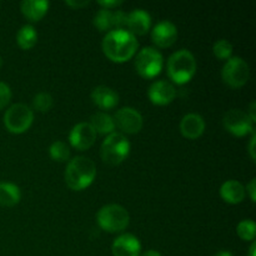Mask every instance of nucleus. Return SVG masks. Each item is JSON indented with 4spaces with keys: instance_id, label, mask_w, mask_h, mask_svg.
I'll list each match as a JSON object with an SVG mask.
<instances>
[{
    "instance_id": "22",
    "label": "nucleus",
    "mask_w": 256,
    "mask_h": 256,
    "mask_svg": "<svg viewBox=\"0 0 256 256\" xmlns=\"http://www.w3.org/2000/svg\"><path fill=\"white\" fill-rule=\"evenodd\" d=\"M38 40V32L35 28L30 24L22 25L16 34V42L22 49H32Z\"/></svg>"
},
{
    "instance_id": "13",
    "label": "nucleus",
    "mask_w": 256,
    "mask_h": 256,
    "mask_svg": "<svg viewBox=\"0 0 256 256\" xmlns=\"http://www.w3.org/2000/svg\"><path fill=\"white\" fill-rule=\"evenodd\" d=\"M148 96L152 104L166 105L176 96V89L174 85L166 80H156L152 82L148 90Z\"/></svg>"
},
{
    "instance_id": "29",
    "label": "nucleus",
    "mask_w": 256,
    "mask_h": 256,
    "mask_svg": "<svg viewBox=\"0 0 256 256\" xmlns=\"http://www.w3.org/2000/svg\"><path fill=\"white\" fill-rule=\"evenodd\" d=\"M12 99V90L6 82H0V110L6 106Z\"/></svg>"
},
{
    "instance_id": "27",
    "label": "nucleus",
    "mask_w": 256,
    "mask_h": 256,
    "mask_svg": "<svg viewBox=\"0 0 256 256\" xmlns=\"http://www.w3.org/2000/svg\"><path fill=\"white\" fill-rule=\"evenodd\" d=\"M212 52L219 59H229L232 58V45L229 40L226 39H219L218 42H214L212 45Z\"/></svg>"
},
{
    "instance_id": "25",
    "label": "nucleus",
    "mask_w": 256,
    "mask_h": 256,
    "mask_svg": "<svg viewBox=\"0 0 256 256\" xmlns=\"http://www.w3.org/2000/svg\"><path fill=\"white\" fill-rule=\"evenodd\" d=\"M238 235L242 238L245 242H252L255 239L256 235V224L254 220L252 219H245L238 224L236 228Z\"/></svg>"
},
{
    "instance_id": "31",
    "label": "nucleus",
    "mask_w": 256,
    "mask_h": 256,
    "mask_svg": "<svg viewBox=\"0 0 256 256\" xmlns=\"http://www.w3.org/2000/svg\"><path fill=\"white\" fill-rule=\"evenodd\" d=\"M246 190H248V192H249L252 202H255V199H256V179L250 180V182L248 184V186H246Z\"/></svg>"
},
{
    "instance_id": "9",
    "label": "nucleus",
    "mask_w": 256,
    "mask_h": 256,
    "mask_svg": "<svg viewBox=\"0 0 256 256\" xmlns=\"http://www.w3.org/2000/svg\"><path fill=\"white\" fill-rule=\"evenodd\" d=\"M225 129L236 136H244L249 132H254V122L250 120L249 115L242 109H230L222 118Z\"/></svg>"
},
{
    "instance_id": "4",
    "label": "nucleus",
    "mask_w": 256,
    "mask_h": 256,
    "mask_svg": "<svg viewBox=\"0 0 256 256\" xmlns=\"http://www.w3.org/2000/svg\"><path fill=\"white\" fill-rule=\"evenodd\" d=\"M96 222L102 230L119 232L126 229L130 216L128 210L119 204H108L100 208L96 214Z\"/></svg>"
},
{
    "instance_id": "33",
    "label": "nucleus",
    "mask_w": 256,
    "mask_h": 256,
    "mask_svg": "<svg viewBox=\"0 0 256 256\" xmlns=\"http://www.w3.org/2000/svg\"><path fill=\"white\" fill-rule=\"evenodd\" d=\"M255 140H256V135H255V132H252V139H250V142H249V154L250 156H252V160H255Z\"/></svg>"
},
{
    "instance_id": "26",
    "label": "nucleus",
    "mask_w": 256,
    "mask_h": 256,
    "mask_svg": "<svg viewBox=\"0 0 256 256\" xmlns=\"http://www.w3.org/2000/svg\"><path fill=\"white\" fill-rule=\"evenodd\" d=\"M52 104H54V99L49 92H38L34 98H32V109L36 112H45L48 110L52 109Z\"/></svg>"
},
{
    "instance_id": "8",
    "label": "nucleus",
    "mask_w": 256,
    "mask_h": 256,
    "mask_svg": "<svg viewBox=\"0 0 256 256\" xmlns=\"http://www.w3.org/2000/svg\"><path fill=\"white\" fill-rule=\"evenodd\" d=\"M222 80L232 88H240L249 80L250 69L248 62L240 56H232L226 60L222 70Z\"/></svg>"
},
{
    "instance_id": "3",
    "label": "nucleus",
    "mask_w": 256,
    "mask_h": 256,
    "mask_svg": "<svg viewBox=\"0 0 256 256\" xmlns=\"http://www.w3.org/2000/svg\"><path fill=\"white\" fill-rule=\"evenodd\" d=\"M168 75L176 84H185L196 72V60L194 54L188 49H180L170 55L168 60Z\"/></svg>"
},
{
    "instance_id": "34",
    "label": "nucleus",
    "mask_w": 256,
    "mask_h": 256,
    "mask_svg": "<svg viewBox=\"0 0 256 256\" xmlns=\"http://www.w3.org/2000/svg\"><path fill=\"white\" fill-rule=\"evenodd\" d=\"M255 110H256V102H252V104H250V108H249V112H246L248 115H249L250 120H252V122H256V115H255Z\"/></svg>"
},
{
    "instance_id": "24",
    "label": "nucleus",
    "mask_w": 256,
    "mask_h": 256,
    "mask_svg": "<svg viewBox=\"0 0 256 256\" xmlns=\"http://www.w3.org/2000/svg\"><path fill=\"white\" fill-rule=\"evenodd\" d=\"M94 25L102 32L112 29V12L109 9H102L95 14Z\"/></svg>"
},
{
    "instance_id": "2",
    "label": "nucleus",
    "mask_w": 256,
    "mask_h": 256,
    "mask_svg": "<svg viewBox=\"0 0 256 256\" xmlns=\"http://www.w3.org/2000/svg\"><path fill=\"white\" fill-rule=\"evenodd\" d=\"M96 166L94 162L86 156L72 158L65 169V182L72 190H82L89 186L95 179Z\"/></svg>"
},
{
    "instance_id": "19",
    "label": "nucleus",
    "mask_w": 256,
    "mask_h": 256,
    "mask_svg": "<svg viewBox=\"0 0 256 256\" xmlns=\"http://www.w3.org/2000/svg\"><path fill=\"white\" fill-rule=\"evenodd\" d=\"M49 5L48 0H24L20 4V9L25 18L32 22H38L46 14Z\"/></svg>"
},
{
    "instance_id": "1",
    "label": "nucleus",
    "mask_w": 256,
    "mask_h": 256,
    "mask_svg": "<svg viewBox=\"0 0 256 256\" xmlns=\"http://www.w3.org/2000/svg\"><path fill=\"white\" fill-rule=\"evenodd\" d=\"M138 49V40L126 29H112L102 39V50L110 60L124 62L134 56Z\"/></svg>"
},
{
    "instance_id": "7",
    "label": "nucleus",
    "mask_w": 256,
    "mask_h": 256,
    "mask_svg": "<svg viewBox=\"0 0 256 256\" xmlns=\"http://www.w3.org/2000/svg\"><path fill=\"white\" fill-rule=\"evenodd\" d=\"M162 65H164V58L156 48H142L135 58V69L144 78L156 76L162 72Z\"/></svg>"
},
{
    "instance_id": "15",
    "label": "nucleus",
    "mask_w": 256,
    "mask_h": 256,
    "mask_svg": "<svg viewBox=\"0 0 256 256\" xmlns=\"http://www.w3.org/2000/svg\"><path fill=\"white\" fill-rule=\"evenodd\" d=\"M152 25V16L144 9H134L128 14L126 26L134 35H144Z\"/></svg>"
},
{
    "instance_id": "17",
    "label": "nucleus",
    "mask_w": 256,
    "mask_h": 256,
    "mask_svg": "<svg viewBox=\"0 0 256 256\" xmlns=\"http://www.w3.org/2000/svg\"><path fill=\"white\" fill-rule=\"evenodd\" d=\"M92 100L100 109L108 110L116 106L119 102V95L112 88L106 86V85H99L92 89Z\"/></svg>"
},
{
    "instance_id": "5",
    "label": "nucleus",
    "mask_w": 256,
    "mask_h": 256,
    "mask_svg": "<svg viewBox=\"0 0 256 256\" xmlns=\"http://www.w3.org/2000/svg\"><path fill=\"white\" fill-rule=\"evenodd\" d=\"M130 152V142L122 132L108 135L100 146L102 159L109 165H118L124 162Z\"/></svg>"
},
{
    "instance_id": "21",
    "label": "nucleus",
    "mask_w": 256,
    "mask_h": 256,
    "mask_svg": "<svg viewBox=\"0 0 256 256\" xmlns=\"http://www.w3.org/2000/svg\"><path fill=\"white\" fill-rule=\"evenodd\" d=\"M90 125L94 128V130L100 134L109 135L114 132L115 129V122L112 116L104 112H98L92 115L90 118Z\"/></svg>"
},
{
    "instance_id": "18",
    "label": "nucleus",
    "mask_w": 256,
    "mask_h": 256,
    "mask_svg": "<svg viewBox=\"0 0 256 256\" xmlns=\"http://www.w3.org/2000/svg\"><path fill=\"white\" fill-rule=\"evenodd\" d=\"M220 196L229 204H239L245 198V188L238 180H226L220 186Z\"/></svg>"
},
{
    "instance_id": "32",
    "label": "nucleus",
    "mask_w": 256,
    "mask_h": 256,
    "mask_svg": "<svg viewBox=\"0 0 256 256\" xmlns=\"http://www.w3.org/2000/svg\"><path fill=\"white\" fill-rule=\"evenodd\" d=\"M65 4L69 5V6H72V8H82V6H86L88 4H89V0H82V2H74V0H66L65 2Z\"/></svg>"
},
{
    "instance_id": "20",
    "label": "nucleus",
    "mask_w": 256,
    "mask_h": 256,
    "mask_svg": "<svg viewBox=\"0 0 256 256\" xmlns=\"http://www.w3.org/2000/svg\"><path fill=\"white\" fill-rule=\"evenodd\" d=\"M22 192L18 185L12 182H0V205L2 206H14L20 202Z\"/></svg>"
},
{
    "instance_id": "12",
    "label": "nucleus",
    "mask_w": 256,
    "mask_h": 256,
    "mask_svg": "<svg viewBox=\"0 0 256 256\" xmlns=\"http://www.w3.org/2000/svg\"><path fill=\"white\" fill-rule=\"evenodd\" d=\"M178 38V28L170 20H162L152 30V39L160 48L172 46Z\"/></svg>"
},
{
    "instance_id": "28",
    "label": "nucleus",
    "mask_w": 256,
    "mask_h": 256,
    "mask_svg": "<svg viewBox=\"0 0 256 256\" xmlns=\"http://www.w3.org/2000/svg\"><path fill=\"white\" fill-rule=\"evenodd\" d=\"M128 14L122 10H115L112 12V29H124L126 25Z\"/></svg>"
},
{
    "instance_id": "10",
    "label": "nucleus",
    "mask_w": 256,
    "mask_h": 256,
    "mask_svg": "<svg viewBox=\"0 0 256 256\" xmlns=\"http://www.w3.org/2000/svg\"><path fill=\"white\" fill-rule=\"evenodd\" d=\"M112 119H114L115 125L126 134L139 132L142 128V122H144L142 115L135 108L132 106H124L119 109Z\"/></svg>"
},
{
    "instance_id": "23",
    "label": "nucleus",
    "mask_w": 256,
    "mask_h": 256,
    "mask_svg": "<svg viewBox=\"0 0 256 256\" xmlns=\"http://www.w3.org/2000/svg\"><path fill=\"white\" fill-rule=\"evenodd\" d=\"M49 154L56 162H66L70 158V149L62 140H55L49 148Z\"/></svg>"
},
{
    "instance_id": "11",
    "label": "nucleus",
    "mask_w": 256,
    "mask_h": 256,
    "mask_svg": "<svg viewBox=\"0 0 256 256\" xmlns=\"http://www.w3.org/2000/svg\"><path fill=\"white\" fill-rule=\"evenodd\" d=\"M96 139V132L90 125V122H82L74 125L70 130L69 142L74 148L79 150H85L92 146Z\"/></svg>"
},
{
    "instance_id": "16",
    "label": "nucleus",
    "mask_w": 256,
    "mask_h": 256,
    "mask_svg": "<svg viewBox=\"0 0 256 256\" xmlns=\"http://www.w3.org/2000/svg\"><path fill=\"white\" fill-rule=\"evenodd\" d=\"M180 130H182V134L188 139H196L204 132L205 122L202 115L196 112H189L182 116L180 122Z\"/></svg>"
},
{
    "instance_id": "35",
    "label": "nucleus",
    "mask_w": 256,
    "mask_h": 256,
    "mask_svg": "<svg viewBox=\"0 0 256 256\" xmlns=\"http://www.w3.org/2000/svg\"><path fill=\"white\" fill-rule=\"evenodd\" d=\"M140 256H162L159 252H156V250H146V252H144L142 254H140Z\"/></svg>"
},
{
    "instance_id": "6",
    "label": "nucleus",
    "mask_w": 256,
    "mask_h": 256,
    "mask_svg": "<svg viewBox=\"0 0 256 256\" xmlns=\"http://www.w3.org/2000/svg\"><path fill=\"white\" fill-rule=\"evenodd\" d=\"M34 120V112L22 102L12 105L4 114V124L9 132L14 134L26 132Z\"/></svg>"
},
{
    "instance_id": "38",
    "label": "nucleus",
    "mask_w": 256,
    "mask_h": 256,
    "mask_svg": "<svg viewBox=\"0 0 256 256\" xmlns=\"http://www.w3.org/2000/svg\"><path fill=\"white\" fill-rule=\"evenodd\" d=\"M2 56H0V66H2Z\"/></svg>"
},
{
    "instance_id": "14",
    "label": "nucleus",
    "mask_w": 256,
    "mask_h": 256,
    "mask_svg": "<svg viewBox=\"0 0 256 256\" xmlns=\"http://www.w3.org/2000/svg\"><path fill=\"white\" fill-rule=\"evenodd\" d=\"M112 252L114 256H140L142 244L132 234H122L112 242Z\"/></svg>"
},
{
    "instance_id": "30",
    "label": "nucleus",
    "mask_w": 256,
    "mask_h": 256,
    "mask_svg": "<svg viewBox=\"0 0 256 256\" xmlns=\"http://www.w3.org/2000/svg\"><path fill=\"white\" fill-rule=\"evenodd\" d=\"M98 4L102 5L104 9L112 10V8H116L119 5H122V0H100V2H98Z\"/></svg>"
},
{
    "instance_id": "37",
    "label": "nucleus",
    "mask_w": 256,
    "mask_h": 256,
    "mask_svg": "<svg viewBox=\"0 0 256 256\" xmlns=\"http://www.w3.org/2000/svg\"><path fill=\"white\" fill-rule=\"evenodd\" d=\"M214 256H234V255H232L230 252H228V250H222V252H216Z\"/></svg>"
},
{
    "instance_id": "36",
    "label": "nucleus",
    "mask_w": 256,
    "mask_h": 256,
    "mask_svg": "<svg viewBox=\"0 0 256 256\" xmlns=\"http://www.w3.org/2000/svg\"><path fill=\"white\" fill-rule=\"evenodd\" d=\"M248 256H256V242H252V245L249 248V252H248Z\"/></svg>"
}]
</instances>
